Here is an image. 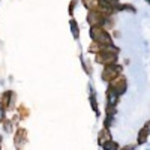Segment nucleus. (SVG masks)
<instances>
[{
    "mask_svg": "<svg viewBox=\"0 0 150 150\" xmlns=\"http://www.w3.org/2000/svg\"><path fill=\"white\" fill-rule=\"evenodd\" d=\"M119 69H120V66H110L108 69H105V71H104V74H102L104 80H112L114 77H117Z\"/></svg>",
    "mask_w": 150,
    "mask_h": 150,
    "instance_id": "1",
    "label": "nucleus"
},
{
    "mask_svg": "<svg viewBox=\"0 0 150 150\" xmlns=\"http://www.w3.org/2000/svg\"><path fill=\"white\" fill-rule=\"evenodd\" d=\"M117 96H119V93L112 89V87H110V90H108V104L111 105V107H114L116 105V102H117Z\"/></svg>",
    "mask_w": 150,
    "mask_h": 150,
    "instance_id": "2",
    "label": "nucleus"
},
{
    "mask_svg": "<svg viewBox=\"0 0 150 150\" xmlns=\"http://www.w3.org/2000/svg\"><path fill=\"white\" fill-rule=\"evenodd\" d=\"M102 147H104V150H117V143L116 141H111V140H108V141H105L104 144H102Z\"/></svg>",
    "mask_w": 150,
    "mask_h": 150,
    "instance_id": "3",
    "label": "nucleus"
},
{
    "mask_svg": "<svg viewBox=\"0 0 150 150\" xmlns=\"http://www.w3.org/2000/svg\"><path fill=\"white\" fill-rule=\"evenodd\" d=\"M147 135H149V134H147V132H146L144 129H143V131L140 132V135H138V143H140V144H144V143H146V138H147Z\"/></svg>",
    "mask_w": 150,
    "mask_h": 150,
    "instance_id": "4",
    "label": "nucleus"
},
{
    "mask_svg": "<svg viewBox=\"0 0 150 150\" xmlns=\"http://www.w3.org/2000/svg\"><path fill=\"white\" fill-rule=\"evenodd\" d=\"M71 27H72V33H74V36H75V38H78V27H77V24H75L74 20L71 21Z\"/></svg>",
    "mask_w": 150,
    "mask_h": 150,
    "instance_id": "5",
    "label": "nucleus"
},
{
    "mask_svg": "<svg viewBox=\"0 0 150 150\" xmlns=\"http://www.w3.org/2000/svg\"><path fill=\"white\" fill-rule=\"evenodd\" d=\"M84 5L89 8V9H93L95 5H96V0H84Z\"/></svg>",
    "mask_w": 150,
    "mask_h": 150,
    "instance_id": "6",
    "label": "nucleus"
},
{
    "mask_svg": "<svg viewBox=\"0 0 150 150\" xmlns=\"http://www.w3.org/2000/svg\"><path fill=\"white\" fill-rule=\"evenodd\" d=\"M5 117V111H3V107H2V104H0V120H2Z\"/></svg>",
    "mask_w": 150,
    "mask_h": 150,
    "instance_id": "7",
    "label": "nucleus"
},
{
    "mask_svg": "<svg viewBox=\"0 0 150 150\" xmlns=\"http://www.w3.org/2000/svg\"><path fill=\"white\" fill-rule=\"evenodd\" d=\"M144 131H146V132H147V134L150 135V122H149V123L146 125V126H144Z\"/></svg>",
    "mask_w": 150,
    "mask_h": 150,
    "instance_id": "8",
    "label": "nucleus"
},
{
    "mask_svg": "<svg viewBox=\"0 0 150 150\" xmlns=\"http://www.w3.org/2000/svg\"><path fill=\"white\" fill-rule=\"evenodd\" d=\"M147 2H149V3H150V0H147Z\"/></svg>",
    "mask_w": 150,
    "mask_h": 150,
    "instance_id": "9",
    "label": "nucleus"
},
{
    "mask_svg": "<svg viewBox=\"0 0 150 150\" xmlns=\"http://www.w3.org/2000/svg\"><path fill=\"white\" fill-rule=\"evenodd\" d=\"M0 140H2V138H0Z\"/></svg>",
    "mask_w": 150,
    "mask_h": 150,
    "instance_id": "10",
    "label": "nucleus"
}]
</instances>
